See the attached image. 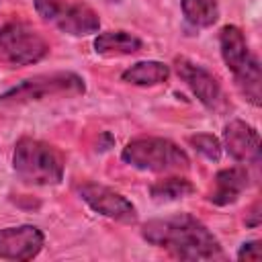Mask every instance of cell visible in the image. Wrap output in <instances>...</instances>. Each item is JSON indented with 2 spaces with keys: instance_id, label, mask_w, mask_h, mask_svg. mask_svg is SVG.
<instances>
[{
  "instance_id": "1",
  "label": "cell",
  "mask_w": 262,
  "mask_h": 262,
  "mask_svg": "<svg viewBox=\"0 0 262 262\" xmlns=\"http://www.w3.org/2000/svg\"><path fill=\"white\" fill-rule=\"evenodd\" d=\"M147 244L166 250L180 260H217L225 258L219 239L205 223L188 213L151 219L141 227Z\"/></svg>"
},
{
  "instance_id": "2",
  "label": "cell",
  "mask_w": 262,
  "mask_h": 262,
  "mask_svg": "<svg viewBox=\"0 0 262 262\" xmlns=\"http://www.w3.org/2000/svg\"><path fill=\"white\" fill-rule=\"evenodd\" d=\"M221 57L227 70L233 74V82L246 100L254 106H260L262 100V70L258 55L250 49V43L244 31L235 25H225L219 31Z\"/></svg>"
},
{
  "instance_id": "3",
  "label": "cell",
  "mask_w": 262,
  "mask_h": 262,
  "mask_svg": "<svg viewBox=\"0 0 262 262\" xmlns=\"http://www.w3.org/2000/svg\"><path fill=\"white\" fill-rule=\"evenodd\" d=\"M66 160L61 151L41 139L20 137L12 151V170L29 186H55L63 180Z\"/></svg>"
},
{
  "instance_id": "4",
  "label": "cell",
  "mask_w": 262,
  "mask_h": 262,
  "mask_svg": "<svg viewBox=\"0 0 262 262\" xmlns=\"http://www.w3.org/2000/svg\"><path fill=\"white\" fill-rule=\"evenodd\" d=\"M121 160L137 170L156 174H176L190 168V158L186 156V151L166 137L131 139L123 147Z\"/></svg>"
},
{
  "instance_id": "5",
  "label": "cell",
  "mask_w": 262,
  "mask_h": 262,
  "mask_svg": "<svg viewBox=\"0 0 262 262\" xmlns=\"http://www.w3.org/2000/svg\"><path fill=\"white\" fill-rule=\"evenodd\" d=\"M86 92L84 78L74 72H51L23 80L14 88L0 94V108L23 106L47 98H70Z\"/></svg>"
},
{
  "instance_id": "6",
  "label": "cell",
  "mask_w": 262,
  "mask_h": 262,
  "mask_svg": "<svg viewBox=\"0 0 262 262\" xmlns=\"http://www.w3.org/2000/svg\"><path fill=\"white\" fill-rule=\"evenodd\" d=\"M49 53L47 39L29 23L10 20L0 27V63L6 68H23L41 61Z\"/></svg>"
},
{
  "instance_id": "7",
  "label": "cell",
  "mask_w": 262,
  "mask_h": 262,
  "mask_svg": "<svg viewBox=\"0 0 262 262\" xmlns=\"http://www.w3.org/2000/svg\"><path fill=\"white\" fill-rule=\"evenodd\" d=\"M37 14L72 37H86L98 33L100 18L98 14L84 2H70V0H33Z\"/></svg>"
},
{
  "instance_id": "8",
  "label": "cell",
  "mask_w": 262,
  "mask_h": 262,
  "mask_svg": "<svg viewBox=\"0 0 262 262\" xmlns=\"http://www.w3.org/2000/svg\"><path fill=\"white\" fill-rule=\"evenodd\" d=\"M76 190H78L80 199L94 213L108 217L113 221H119V223H127V225L137 221L135 205L121 192H117L104 184H98V182H82L76 186Z\"/></svg>"
},
{
  "instance_id": "9",
  "label": "cell",
  "mask_w": 262,
  "mask_h": 262,
  "mask_svg": "<svg viewBox=\"0 0 262 262\" xmlns=\"http://www.w3.org/2000/svg\"><path fill=\"white\" fill-rule=\"evenodd\" d=\"M174 70H176L178 78L190 88V92L199 98V102L203 106H207L209 111H215V113H219L227 106L225 92H223L219 80L209 70L190 61L188 57H176Z\"/></svg>"
},
{
  "instance_id": "10",
  "label": "cell",
  "mask_w": 262,
  "mask_h": 262,
  "mask_svg": "<svg viewBox=\"0 0 262 262\" xmlns=\"http://www.w3.org/2000/svg\"><path fill=\"white\" fill-rule=\"evenodd\" d=\"M45 244V235L35 225H12L0 229L2 260H33Z\"/></svg>"
},
{
  "instance_id": "11",
  "label": "cell",
  "mask_w": 262,
  "mask_h": 262,
  "mask_svg": "<svg viewBox=\"0 0 262 262\" xmlns=\"http://www.w3.org/2000/svg\"><path fill=\"white\" fill-rule=\"evenodd\" d=\"M223 141L229 156L239 164H260V135L246 121L233 119L223 129Z\"/></svg>"
},
{
  "instance_id": "12",
  "label": "cell",
  "mask_w": 262,
  "mask_h": 262,
  "mask_svg": "<svg viewBox=\"0 0 262 262\" xmlns=\"http://www.w3.org/2000/svg\"><path fill=\"white\" fill-rule=\"evenodd\" d=\"M250 184V172L246 166H231L223 168L215 174L213 180V190L209 192V201L217 207H227L233 205L242 192Z\"/></svg>"
},
{
  "instance_id": "13",
  "label": "cell",
  "mask_w": 262,
  "mask_h": 262,
  "mask_svg": "<svg viewBox=\"0 0 262 262\" xmlns=\"http://www.w3.org/2000/svg\"><path fill=\"white\" fill-rule=\"evenodd\" d=\"M143 43L139 37L127 31H106L94 39V51L102 57H123L141 51Z\"/></svg>"
},
{
  "instance_id": "14",
  "label": "cell",
  "mask_w": 262,
  "mask_h": 262,
  "mask_svg": "<svg viewBox=\"0 0 262 262\" xmlns=\"http://www.w3.org/2000/svg\"><path fill=\"white\" fill-rule=\"evenodd\" d=\"M168 76H170V68L166 63L147 59V61H137L129 66L121 74V80L133 86H156V84L166 82Z\"/></svg>"
},
{
  "instance_id": "15",
  "label": "cell",
  "mask_w": 262,
  "mask_h": 262,
  "mask_svg": "<svg viewBox=\"0 0 262 262\" xmlns=\"http://www.w3.org/2000/svg\"><path fill=\"white\" fill-rule=\"evenodd\" d=\"M184 18L196 27L205 29L217 23L219 18V2L217 0H180Z\"/></svg>"
},
{
  "instance_id": "16",
  "label": "cell",
  "mask_w": 262,
  "mask_h": 262,
  "mask_svg": "<svg viewBox=\"0 0 262 262\" xmlns=\"http://www.w3.org/2000/svg\"><path fill=\"white\" fill-rule=\"evenodd\" d=\"M194 192V186L190 180H186L184 176H170V178H162L158 182H154L149 186V194L154 201L158 203H170V201H178L184 199L188 194Z\"/></svg>"
},
{
  "instance_id": "17",
  "label": "cell",
  "mask_w": 262,
  "mask_h": 262,
  "mask_svg": "<svg viewBox=\"0 0 262 262\" xmlns=\"http://www.w3.org/2000/svg\"><path fill=\"white\" fill-rule=\"evenodd\" d=\"M188 141H190V145L201 156H205L211 162H219V158H221V143H219V139L215 135H211V133H196V135H190Z\"/></svg>"
},
{
  "instance_id": "18",
  "label": "cell",
  "mask_w": 262,
  "mask_h": 262,
  "mask_svg": "<svg viewBox=\"0 0 262 262\" xmlns=\"http://www.w3.org/2000/svg\"><path fill=\"white\" fill-rule=\"evenodd\" d=\"M237 260H260V242H248L239 248Z\"/></svg>"
},
{
  "instance_id": "19",
  "label": "cell",
  "mask_w": 262,
  "mask_h": 262,
  "mask_svg": "<svg viewBox=\"0 0 262 262\" xmlns=\"http://www.w3.org/2000/svg\"><path fill=\"white\" fill-rule=\"evenodd\" d=\"M246 225L248 227H258L260 225V203H254L250 211L246 213Z\"/></svg>"
}]
</instances>
